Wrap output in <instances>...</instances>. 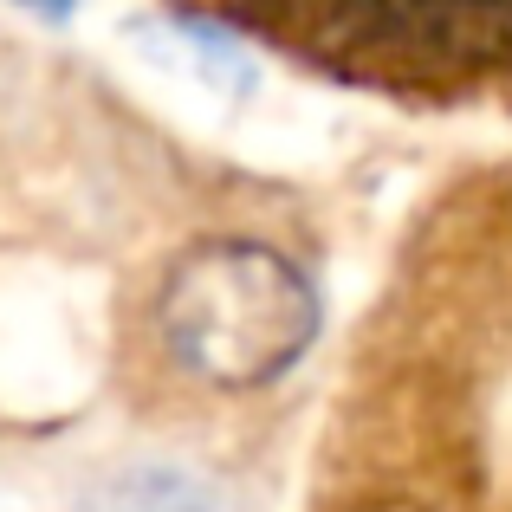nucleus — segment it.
Wrapping results in <instances>:
<instances>
[{
	"instance_id": "nucleus-1",
	"label": "nucleus",
	"mask_w": 512,
	"mask_h": 512,
	"mask_svg": "<svg viewBox=\"0 0 512 512\" xmlns=\"http://www.w3.org/2000/svg\"><path fill=\"white\" fill-rule=\"evenodd\" d=\"M156 325L188 376L214 389H260L318 338V292L260 240H208L169 266Z\"/></svg>"
},
{
	"instance_id": "nucleus-2",
	"label": "nucleus",
	"mask_w": 512,
	"mask_h": 512,
	"mask_svg": "<svg viewBox=\"0 0 512 512\" xmlns=\"http://www.w3.org/2000/svg\"><path fill=\"white\" fill-rule=\"evenodd\" d=\"M85 512H221V500L208 480L182 474V467H130V474L104 480Z\"/></svg>"
},
{
	"instance_id": "nucleus-3",
	"label": "nucleus",
	"mask_w": 512,
	"mask_h": 512,
	"mask_svg": "<svg viewBox=\"0 0 512 512\" xmlns=\"http://www.w3.org/2000/svg\"><path fill=\"white\" fill-rule=\"evenodd\" d=\"M350 512H435V506L409 500V493H383V500H363V506H350Z\"/></svg>"
}]
</instances>
